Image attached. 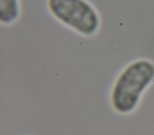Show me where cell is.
Returning a JSON list of instances; mask_svg holds the SVG:
<instances>
[{"mask_svg":"<svg viewBox=\"0 0 154 135\" xmlns=\"http://www.w3.org/2000/svg\"><path fill=\"white\" fill-rule=\"evenodd\" d=\"M19 0H0V21L2 24L13 23L19 16Z\"/></svg>","mask_w":154,"mask_h":135,"instance_id":"cell-3","label":"cell"},{"mask_svg":"<svg viewBox=\"0 0 154 135\" xmlns=\"http://www.w3.org/2000/svg\"><path fill=\"white\" fill-rule=\"evenodd\" d=\"M154 80V63L148 59L131 62L116 78L110 101L118 114H130L137 108L143 93Z\"/></svg>","mask_w":154,"mask_h":135,"instance_id":"cell-1","label":"cell"},{"mask_svg":"<svg viewBox=\"0 0 154 135\" xmlns=\"http://www.w3.org/2000/svg\"><path fill=\"white\" fill-rule=\"evenodd\" d=\"M54 18L84 36H92L100 26L96 10L87 0H48Z\"/></svg>","mask_w":154,"mask_h":135,"instance_id":"cell-2","label":"cell"}]
</instances>
